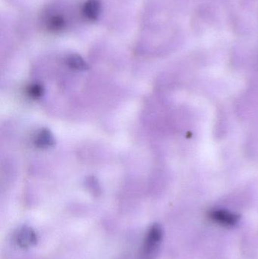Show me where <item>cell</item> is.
I'll list each match as a JSON object with an SVG mask.
<instances>
[{
  "label": "cell",
  "mask_w": 258,
  "mask_h": 259,
  "mask_svg": "<svg viewBox=\"0 0 258 259\" xmlns=\"http://www.w3.org/2000/svg\"><path fill=\"white\" fill-rule=\"evenodd\" d=\"M67 64L71 69L77 71H86L89 69V65L85 60L78 54H72L67 58Z\"/></svg>",
  "instance_id": "obj_6"
},
{
  "label": "cell",
  "mask_w": 258,
  "mask_h": 259,
  "mask_svg": "<svg viewBox=\"0 0 258 259\" xmlns=\"http://www.w3.org/2000/svg\"><path fill=\"white\" fill-rule=\"evenodd\" d=\"M101 3L99 0H87L83 8L84 16L90 21L97 20L100 15Z\"/></svg>",
  "instance_id": "obj_5"
},
{
  "label": "cell",
  "mask_w": 258,
  "mask_h": 259,
  "mask_svg": "<svg viewBox=\"0 0 258 259\" xmlns=\"http://www.w3.org/2000/svg\"><path fill=\"white\" fill-rule=\"evenodd\" d=\"M35 145L40 149H46L53 146L55 144V138L53 133L49 129H40L34 137Z\"/></svg>",
  "instance_id": "obj_4"
},
{
  "label": "cell",
  "mask_w": 258,
  "mask_h": 259,
  "mask_svg": "<svg viewBox=\"0 0 258 259\" xmlns=\"http://www.w3.org/2000/svg\"><path fill=\"white\" fill-rule=\"evenodd\" d=\"M47 26L49 30L51 31H60L65 27V20L61 15H54L49 19Z\"/></svg>",
  "instance_id": "obj_7"
},
{
  "label": "cell",
  "mask_w": 258,
  "mask_h": 259,
  "mask_svg": "<svg viewBox=\"0 0 258 259\" xmlns=\"http://www.w3.org/2000/svg\"><path fill=\"white\" fill-rule=\"evenodd\" d=\"M15 240L19 247L26 249L33 246L37 242V235L31 228L23 227L17 231Z\"/></svg>",
  "instance_id": "obj_3"
},
{
  "label": "cell",
  "mask_w": 258,
  "mask_h": 259,
  "mask_svg": "<svg viewBox=\"0 0 258 259\" xmlns=\"http://www.w3.org/2000/svg\"><path fill=\"white\" fill-rule=\"evenodd\" d=\"M163 237V230L158 224L153 225L148 230L142 246V259H151L156 253Z\"/></svg>",
  "instance_id": "obj_1"
},
{
  "label": "cell",
  "mask_w": 258,
  "mask_h": 259,
  "mask_svg": "<svg viewBox=\"0 0 258 259\" xmlns=\"http://www.w3.org/2000/svg\"><path fill=\"white\" fill-rule=\"evenodd\" d=\"M27 94L31 99H40L44 94V87L40 84L29 85L27 88Z\"/></svg>",
  "instance_id": "obj_8"
},
{
  "label": "cell",
  "mask_w": 258,
  "mask_h": 259,
  "mask_svg": "<svg viewBox=\"0 0 258 259\" xmlns=\"http://www.w3.org/2000/svg\"><path fill=\"white\" fill-rule=\"evenodd\" d=\"M208 217L214 223L227 228L235 226L239 220V215L224 209L212 210L209 212Z\"/></svg>",
  "instance_id": "obj_2"
}]
</instances>
